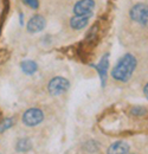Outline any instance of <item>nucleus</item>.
<instances>
[{
	"label": "nucleus",
	"instance_id": "f257e3e1",
	"mask_svg": "<svg viewBox=\"0 0 148 154\" xmlns=\"http://www.w3.org/2000/svg\"><path fill=\"white\" fill-rule=\"evenodd\" d=\"M136 58L131 54H126L125 56L119 59L116 65L111 70V76L115 81L119 82H127L131 77L135 68H136Z\"/></svg>",
	"mask_w": 148,
	"mask_h": 154
},
{
	"label": "nucleus",
	"instance_id": "f03ea898",
	"mask_svg": "<svg viewBox=\"0 0 148 154\" xmlns=\"http://www.w3.org/2000/svg\"><path fill=\"white\" fill-rule=\"evenodd\" d=\"M70 87V83L66 78L60 76L54 77L49 84H48V90L51 95L57 96V95H60V94H64Z\"/></svg>",
	"mask_w": 148,
	"mask_h": 154
},
{
	"label": "nucleus",
	"instance_id": "7ed1b4c3",
	"mask_svg": "<svg viewBox=\"0 0 148 154\" xmlns=\"http://www.w3.org/2000/svg\"><path fill=\"white\" fill-rule=\"evenodd\" d=\"M44 119V114L40 109L38 108H30L27 109L24 115H23V122L29 126V127H33V126H37L39 125Z\"/></svg>",
	"mask_w": 148,
	"mask_h": 154
},
{
	"label": "nucleus",
	"instance_id": "20e7f679",
	"mask_svg": "<svg viewBox=\"0 0 148 154\" xmlns=\"http://www.w3.org/2000/svg\"><path fill=\"white\" fill-rule=\"evenodd\" d=\"M148 12V5L143 2H139L136 5H134L129 11L130 19L137 24H141V21L143 19V17L147 14Z\"/></svg>",
	"mask_w": 148,
	"mask_h": 154
},
{
	"label": "nucleus",
	"instance_id": "39448f33",
	"mask_svg": "<svg viewBox=\"0 0 148 154\" xmlns=\"http://www.w3.org/2000/svg\"><path fill=\"white\" fill-rule=\"evenodd\" d=\"M46 26V20L43 16L36 14L33 16L27 23V31L30 33H38L40 31H43Z\"/></svg>",
	"mask_w": 148,
	"mask_h": 154
},
{
	"label": "nucleus",
	"instance_id": "423d86ee",
	"mask_svg": "<svg viewBox=\"0 0 148 154\" xmlns=\"http://www.w3.org/2000/svg\"><path fill=\"white\" fill-rule=\"evenodd\" d=\"M95 8L94 0H78L74 6L75 14H93Z\"/></svg>",
	"mask_w": 148,
	"mask_h": 154
},
{
	"label": "nucleus",
	"instance_id": "0eeeda50",
	"mask_svg": "<svg viewBox=\"0 0 148 154\" xmlns=\"http://www.w3.org/2000/svg\"><path fill=\"white\" fill-rule=\"evenodd\" d=\"M91 16L93 14H75L70 19V26L74 30H82L89 24Z\"/></svg>",
	"mask_w": 148,
	"mask_h": 154
},
{
	"label": "nucleus",
	"instance_id": "6e6552de",
	"mask_svg": "<svg viewBox=\"0 0 148 154\" xmlns=\"http://www.w3.org/2000/svg\"><path fill=\"white\" fill-rule=\"evenodd\" d=\"M108 66H109V55L106 54L103 57L101 58L100 63L96 65V69L98 71L102 85H104V83H106V78H107V74H108Z\"/></svg>",
	"mask_w": 148,
	"mask_h": 154
},
{
	"label": "nucleus",
	"instance_id": "1a4fd4ad",
	"mask_svg": "<svg viewBox=\"0 0 148 154\" xmlns=\"http://www.w3.org/2000/svg\"><path fill=\"white\" fill-rule=\"evenodd\" d=\"M129 151V146L125 141H116L111 143L107 151V154H127Z\"/></svg>",
	"mask_w": 148,
	"mask_h": 154
},
{
	"label": "nucleus",
	"instance_id": "9d476101",
	"mask_svg": "<svg viewBox=\"0 0 148 154\" xmlns=\"http://www.w3.org/2000/svg\"><path fill=\"white\" fill-rule=\"evenodd\" d=\"M20 68H21L23 72H25L26 75H33L38 70L37 63L33 62V60H24V62H21Z\"/></svg>",
	"mask_w": 148,
	"mask_h": 154
},
{
	"label": "nucleus",
	"instance_id": "9b49d317",
	"mask_svg": "<svg viewBox=\"0 0 148 154\" xmlns=\"http://www.w3.org/2000/svg\"><path fill=\"white\" fill-rule=\"evenodd\" d=\"M17 151L18 152H26V151H30L32 148V143L30 141V139L27 137H24V139H20L18 142H17Z\"/></svg>",
	"mask_w": 148,
	"mask_h": 154
},
{
	"label": "nucleus",
	"instance_id": "f8f14e48",
	"mask_svg": "<svg viewBox=\"0 0 148 154\" xmlns=\"http://www.w3.org/2000/svg\"><path fill=\"white\" fill-rule=\"evenodd\" d=\"M13 123H14V119H12V117H6V119L1 120V121H0V133L5 132V131L8 129L10 127H12Z\"/></svg>",
	"mask_w": 148,
	"mask_h": 154
},
{
	"label": "nucleus",
	"instance_id": "ddd939ff",
	"mask_svg": "<svg viewBox=\"0 0 148 154\" xmlns=\"http://www.w3.org/2000/svg\"><path fill=\"white\" fill-rule=\"evenodd\" d=\"M130 113H131L133 115L141 116V115H145V114L147 113V109H146V108H143V107L137 106V107H133V108H131V110H130Z\"/></svg>",
	"mask_w": 148,
	"mask_h": 154
},
{
	"label": "nucleus",
	"instance_id": "4468645a",
	"mask_svg": "<svg viewBox=\"0 0 148 154\" xmlns=\"http://www.w3.org/2000/svg\"><path fill=\"white\" fill-rule=\"evenodd\" d=\"M24 4L29 7H31L32 10H37L39 7V0H23Z\"/></svg>",
	"mask_w": 148,
	"mask_h": 154
},
{
	"label": "nucleus",
	"instance_id": "2eb2a0df",
	"mask_svg": "<svg viewBox=\"0 0 148 154\" xmlns=\"http://www.w3.org/2000/svg\"><path fill=\"white\" fill-rule=\"evenodd\" d=\"M140 25H142V26H145V27H148V12H147V14L143 17V19H142Z\"/></svg>",
	"mask_w": 148,
	"mask_h": 154
},
{
	"label": "nucleus",
	"instance_id": "dca6fc26",
	"mask_svg": "<svg viewBox=\"0 0 148 154\" xmlns=\"http://www.w3.org/2000/svg\"><path fill=\"white\" fill-rule=\"evenodd\" d=\"M19 23H20V25L24 24V14H23V13L19 14Z\"/></svg>",
	"mask_w": 148,
	"mask_h": 154
},
{
	"label": "nucleus",
	"instance_id": "f3484780",
	"mask_svg": "<svg viewBox=\"0 0 148 154\" xmlns=\"http://www.w3.org/2000/svg\"><path fill=\"white\" fill-rule=\"evenodd\" d=\"M143 93H145V96L148 98V83L145 85V88H143Z\"/></svg>",
	"mask_w": 148,
	"mask_h": 154
}]
</instances>
